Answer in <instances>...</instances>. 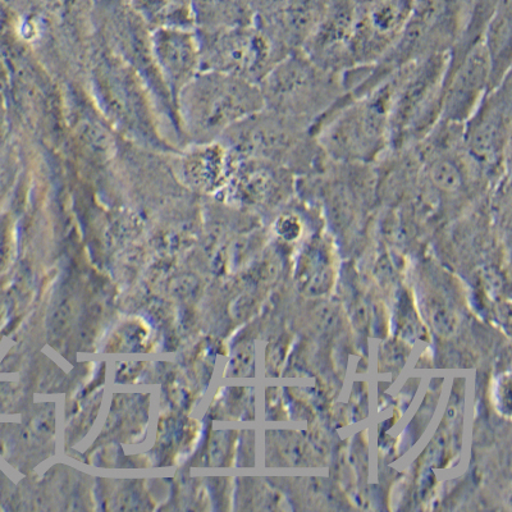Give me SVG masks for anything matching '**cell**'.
<instances>
[{
    "label": "cell",
    "instance_id": "6da1fadb",
    "mask_svg": "<svg viewBox=\"0 0 512 512\" xmlns=\"http://www.w3.org/2000/svg\"><path fill=\"white\" fill-rule=\"evenodd\" d=\"M396 75L358 98H345L313 127L326 157L374 164L390 152V114Z\"/></svg>",
    "mask_w": 512,
    "mask_h": 512
},
{
    "label": "cell",
    "instance_id": "7a4b0ae2",
    "mask_svg": "<svg viewBox=\"0 0 512 512\" xmlns=\"http://www.w3.org/2000/svg\"><path fill=\"white\" fill-rule=\"evenodd\" d=\"M259 89L265 109L310 130L347 94L344 76L324 70L301 50L281 59Z\"/></svg>",
    "mask_w": 512,
    "mask_h": 512
},
{
    "label": "cell",
    "instance_id": "3957f363",
    "mask_svg": "<svg viewBox=\"0 0 512 512\" xmlns=\"http://www.w3.org/2000/svg\"><path fill=\"white\" fill-rule=\"evenodd\" d=\"M221 139L236 158L273 163L297 178L320 171L328 160L310 128L265 108L236 123Z\"/></svg>",
    "mask_w": 512,
    "mask_h": 512
},
{
    "label": "cell",
    "instance_id": "277c9868",
    "mask_svg": "<svg viewBox=\"0 0 512 512\" xmlns=\"http://www.w3.org/2000/svg\"><path fill=\"white\" fill-rule=\"evenodd\" d=\"M448 57L450 53L436 54L395 72L390 150H402L418 144L441 121Z\"/></svg>",
    "mask_w": 512,
    "mask_h": 512
},
{
    "label": "cell",
    "instance_id": "5b68a950",
    "mask_svg": "<svg viewBox=\"0 0 512 512\" xmlns=\"http://www.w3.org/2000/svg\"><path fill=\"white\" fill-rule=\"evenodd\" d=\"M187 120L205 137H222L232 126L264 108L259 85L210 71L196 79L184 95Z\"/></svg>",
    "mask_w": 512,
    "mask_h": 512
},
{
    "label": "cell",
    "instance_id": "8992f818",
    "mask_svg": "<svg viewBox=\"0 0 512 512\" xmlns=\"http://www.w3.org/2000/svg\"><path fill=\"white\" fill-rule=\"evenodd\" d=\"M512 79L489 90L463 125L465 152L493 186L511 173Z\"/></svg>",
    "mask_w": 512,
    "mask_h": 512
},
{
    "label": "cell",
    "instance_id": "52a82bcc",
    "mask_svg": "<svg viewBox=\"0 0 512 512\" xmlns=\"http://www.w3.org/2000/svg\"><path fill=\"white\" fill-rule=\"evenodd\" d=\"M285 49L256 22L217 29L205 59L210 71L240 77L259 85L269 71L287 56Z\"/></svg>",
    "mask_w": 512,
    "mask_h": 512
},
{
    "label": "cell",
    "instance_id": "ba28073f",
    "mask_svg": "<svg viewBox=\"0 0 512 512\" xmlns=\"http://www.w3.org/2000/svg\"><path fill=\"white\" fill-rule=\"evenodd\" d=\"M355 7L351 52L355 67L386 56L413 15L418 0H352Z\"/></svg>",
    "mask_w": 512,
    "mask_h": 512
},
{
    "label": "cell",
    "instance_id": "9c48e42d",
    "mask_svg": "<svg viewBox=\"0 0 512 512\" xmlns=\"http://www.w3.org/2000/svg\"><path fill=\"white\" fill-rule=\"evenodd\" d=\"M221 194L237 207L276 214L297 195V177L273 163L237 158Z\"/></svg>",
    "mask_w": 512,
    "mask_h": 512
},
{
    "label": "cell",
    "instance_id": "30bf717a",
    "mask_svg": "<svg viewBox=\"0 0 512 512\" xmlns=\"http://www.w3.org/2000/svg\"><path fill=\"white\" fill-rule=\"evenodd\" d=\"M491 62L482 39L448 57L443 82L441 120L464 123L491 90Z\"/></svg>",
    "mask_w": 512,
    "mask_h": 512
},
{
    "label": "cell",
    "instance_id": "8fae6325",
    "mask_svg": "<svg viewBox=\"0 0 512 512\" xmlns=\"http://www.w3.org/2000/svg\"><path fill=\"white\" fill-rule=\"evenodd\" d=\"M354 25V2L331 0L326 15L301 52L324 70L345 76L355 68L351 52Z\"/></svg>",
    "mask_w": 512,
    "mask_h": 512
},
{
    "label": "cell",
    "instance_id": "7c38bea8",
    "mask_svg": "<svg viewBox=\"0 0 512 512\" xmlns=\"http://www.w3.org/2000/svg\"><path fill=\"white\" fill-rule=\"evenodd\" d=\"M331 0H283L280 7L255 18L287 53L303 49L326 15Z\"/></svg>",
    "mask_w": 512,
    "mask_h": 512
},
{
    "label": "cell",
    "instance_id": "4fadbf2b",
    "mask_svg": "<svg viewBox=\"0 0 512 512\" xmlns=\"http://www.w3.org/2000/svg\"><path fill=\"white\" fill-rule=\"evenodd\" d=\"M236 160L222 141L205 145L186 159L187 180L201 191L222 192L230 180Z\"/></svg>",
    "mask_w": 512,
    "mask_h": 512
},
{
    "label": "cell",
    "instance_id": "5bb4252c",
    "mask_svg": "<svg viewBox=\"0 0 512 512\" xmlns=\"http://www.w3.org/2000/svg\"><path fill=\"white\" fill-rule=\"evenodd\" d=\"M511 40V0H500L482 35V43L491 62V90L511 75Z\"/></svg>",
    "mask_w": 512,
    "mask_h": 512
},
{
    "label": "cell",
    "instance_id": "9a60e30c",
    "mask_svg": "<svg viewBox=\"0 0 512 512\" xmlns=\"http://www.w3.org/2000/svg\"><path fill=\"white\" fill-rule=\"evenodd\" d=\"M157 40L160 58L172 75L184 76L194 66L196 56L189 36L177 31H159Z\"/></svg>",
    "mask_w": 512,
    "mask_h": 512
},
{
    "label": "cell",
    "instance_id": "2e32d148",
    "mask_svg": "<svg viewBox=\"0 0 512 512\" xmlns=\"http://www.w3.org/2000/svg\"><path fill=\"white\" fill-rule=\"evenodd\" d=\"M169 2L176 3V4H185L189 2V0H169Z\"/></svg>",
    "mask_w": 512,
    "mask_h": 512
},
{
    "label": "cell",
    "instance_id": "e0dca14e",
    "mask_svg": "<svg viewBox=\"0 0 512 512\" xmlns=\"http://www.w3.org/2000/svg\"><path fill=\"white\" fill-rule=\"evenodd\" d=\"M418 2H423V0H418Z\"/></svg>",
    "mask_w": 512,
    "mask_h": 512
}]
</instances>
